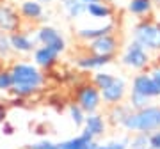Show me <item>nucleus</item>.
<instances>
[{
    "label": "nucleus",
    "instance_id": "nucleus-1",
    "mask_svg": "<svg viewBox=\"0 0 160 149\" xmlns=\"http://www.w3.org/2000/svg\"><path fill=\"white\" fill-rule=\"evenodd\" d=\"M11 74L14 80L11 94L20 99H29L34 94L43 89L46 82V74L43 69H39L34 62H25V60H16L11 64Z\"/></svg>",
    "mask_w": 160,
    "mask_h": 149
},
{
    "label": "nucleus",
    "instance_id": "nucleus-2",
    "mask_svg": "<svg viewBox=\"0 0 160 149\" xmlns=\"http://www.w3.org/2000/svg\"><path fill=\"white\" fill-rule=\"evenodd\" d=\"M128 135L132 133H149L160 130V105H148L146 108L132 110L119 124Z\"/></svg>",
    "mask_w": 160,
    "mask_h": 149
},
{
    "label": "nucleus",
    "instance_id": "nucleus-3",
    "mask_svg": "<svg viewBox=\"0 0 160 149\" xmlns=\"http://www.w3.org/2000/svg\"><path fill=\"white\" fill-rule=\"evenodd\" d=\"M132 39L144 46L151 55L160 53V23L153 20H141L132 30Z\"/></svg>",
    "mask_w": 160,
    "mask_h": 149
},
{
    "label": "nucleus",
    "instance_id": "nucleus-4",
    "mask_svg": "<svg viewBox=\"0 0 160 149\" xmlns=\"http://www.w3.org/2000/svg\"><path fill=\"white\" fill-rule=\"evenodd\" d=\"M151 53L141 46L137 41L132 39L128 45L123 48L121 52V57H119V62L121 66H125L126 69L130 71H137V73H142L146 71L148 68H151Z\"/></svg>",
    "mask_w": 160,
    "mask_h": 149
},
{
    "label": "nucleus",
    "instance_id": "nucleus-5",
    "mask_svg": "<svg viewBox=\"0 0 160 149\" xmlns=\"http://www.w3.org/2000/svg\"><path fill=\"white\" fill-rule=\"evenodd\" d=\"M75 103L78 105L86 114L100 112V108H102V105H103L102 92H100V89H96V87L92 85L91 82H86V84H82V85L77 87Z\"/></svg>",
    "mask_w": 160,
    "mask_h": 149
},
{
    "label": "nucleus",
    "instance_id": "nucleus-6",
    "mask_svg": "<svg viewBox=\"0 0 160 149\" xmlns=\"http://www.w3.org/2000/svg\"><path fill=\"white\" fill-rule=\"evenodd\" d=\"M34 39L39 46H46L59 55H62L66 52V46H68L62 32L52 25H39L34 32Z\"/></svg>",
    "mask_w": 160,
    "mask_h": 149
},
{
    "label": "nucleus",
    "instance_id": "nucleus-7",
    "mask_svg": "<svg viewBox=\"0 0 160 149\" xmlns=\"http://www.w3.org/2000/svg\"><path fill=\"white\" fill-rule=\"evenodd\" d=\"M22 30V16L14 6L9 2L0 4V32L4 34H12Z\"/></svg>",
    "mask_w": 160,
    "mask_h": 149
},
{
    "label": "nucleus",
    "instance_id": "nucleus-8",
    "mask_svg": "<svg viewBox=\"0 0 160 149\" xmlns=\"http://www.w3.org/2000/svg\"><path fill=\"white\" fill-rule=\"evenodd\" d=\"M87 45V52L96 53V55H112L116 57V53L119 52L121 41L116 34H109L103 36V37H98L94 41H89Z\"/></svg>",
    "mask_w": 160,
    "mask_h": 149
},
{
    "label": "nucleus",
    "instance_id": "nucleus-9",
    "mask_svg": "<svg viewBox=\"0 0 160 149\" xmlns=\"http://www.w3.org/2000/svg\"><path fill=\"white\" fill-rule=\"evenodd\" d=\"M126 98H128V87H126L125 78L118 76L107 89L102 91V101L107 107H114V105L123 103Z\"/></svg>",
    "mask_w": 160,
    "mask_h": 149
},
{
    "label": "nucleus",
    "instance_id": "nucleus-10",
    "mask_svg": "<svg viewBox=\"0 0 160 149\" xmlns=\"http://www.w3.org/2000/svg\"><path fill=\"white\" fill-rule=\"evenodd\" d=\"M9 41H11V48L14 55H30L38 48L34 36L25 30H18V32L9 34Z\"/></svg>",
    "mask_w": 160,
    "mask_h": 149
},
{
    "label": "nucleus",
    "instance_id": "nucleus-11",
    "mask_svg": "<svg viewBox=\"0 0 160 149\" xmlns=\"http://www.w3.org/2000/svg\"><path fill=\"white\" fill-rule=\"evenodd\" d=\"M114 57L112 55H96V53H82L75 59V66L80 69V71H100L105 66L112 64Z\"/></svg>",
    "mask_w": 160,
    "mask_h": 149
},
{
    "label": "nucleus",
    "instance_id": "nucleus-12",
    "mask_svg": "<svg viewBox=\"0 0 160 149\" xmlns=\"http://www.w3.org/2000/svg\"><path fill=\"white\" fill-rule=\"evenodd\" d=\"M109 130V121L103 114L100 112H94V114H87L86 121H84V126H82V132L91 135L94 140L100 137H103Z\"/></svg>",
    "mask_w": 160,
    "mask_h": 149
},
{
    "label": "nucleus",
    "instance_id": "nucleus-13",
    "mask_svg": "<svg viewBox=\"0 0 160 149\" xmlns=\"http://www.w3.org/2000/svg\"><path fill=\"white\" fill-rule=\"evenodd\" d=\"M18 12H20V16L22 20L29 23H36V22H41V20H45V6L39 4L38 0H22L20 4H18Z\"/></svg>",
    "mask_w": 160,
    "mask_h": 149
},
{
    "label": "nucleus",
    "instance_id": "nucleus-14",
    "mask_svg": "<svg viewBox=\"0 0 160 149\" xmlns=\"http://www.w3.org/2000/svg\"><path fill=\"white\" fill-rule=\"evenodd\" d=\"M114 29L116 25L114 22H105L103 25H98V27H82L78 29L75 34L78 37L80 41H84V43H89V41H94L98 37H103V36H109V34H114Z\"/></svg>",
    "mask_w": 160,
    "mask_h": 149
},
{
    "label": "nucleus",
    "instance_id": "nucleus-15",
    "mask_svg": "<svg viewBox=\"0 0 160 149\" xmlns=\"http://www.w3.org/2000/svg\"><path fill=\"white\" fill-rule=\"evenodd\" d=\"M59 53H55L53 50H50V48H46V46H39L38 45V48L34 50V53H32V62L38 66L39 69H43V71H48V69L55 68L59 64Z\"/></svg>",
    "mask_w": 160,
    "mask_h": 149
},
{
    "label": "nucleus",
    "instance_id": "nucleus-16",
    "mask_svg": "<svg viewBox=\"0 0 160 149\" xmlns=\"http://www.w3.org/2000/svg\"><path fill=\"white\" fill-rule=\"evenodd\" d=\"M130 92H137V94H142V96H146V98L157 99L153 82H151V78H149L148 71L137 73L133 78H132V89H130Z\"/></svg>",
    "mask_w": 160,
    "mask_h": 149
},
{
    "label": "nucleus",
    "instance_id": "nucleus-17",
    "mask_svg": "<svg viewBox=\"0 0 160 149\" xmlns=\"http://www.w3.org/2000/svg\"><path fill=\"white\" fill-rule=\"evenodd\" d=\"M155 9V0H128L126 2V11L130 12L132 16L146 20L153 14Z\"/></svg>",
    "mask_w": 160,
    "mask_h": 149
},
{
    "label": "nucleus",
    "instance_id": "nucleus-18",
    "mask_svg": "<svg viewBox=\"0 0 160 149\" xmlns=\"http://www.w3.org/2000/svg\"><path fill=\"white\" fill-rule=\"evenodd\" d=\"M114 14V9L109 2L100 0V2H92L87 4V16H91L92 20H102V22H109Z\"/></svg>",
    "mask_w": 160,
    "mask_h": 149
},
{
    "label": "nucleus",
    "instance_id": "nucleus-19",
    "mask_svg": "<svg viewBox=\"0 0 160 149\" xmlns=\"http://www.w3.org/2000/svg\"><path fill=\"white\" fill-rule=\"evenodd\" d=\"M92 142H94V138L91 135L80 132L78 135H75L71 138H66L62 142H59L57 146H59V149H89Z\"/></svg>",
    "mask_w": 160,
    "mask_h": 149
},
{
    "label": "nucleus",
    "instance_id": "nucleus-20",
    "mask_svg": "<svg viewBox=\"0 0 160 149\" xmlns=\"http://www.w3.org/2000/svg\"><path fill=\"white\" fill-rule=\"evenodd\" d=\"M61 7L69 20H78L87 14V6L82 0H61Z\"/></svg>",
    "mask_w": 160,
    "mask_h": 149
},
{
    "label": "nucleus",
    "instance_id": "nucleus-21",
    "mask_svg": "<svg viewBox=\"0 0 160 149\" xmlns=\"http://www.w3.org/2000/svg\"><path fill=\"white\" fill-rule=\"evenodd\" d=\"M132 112L130 105L128 103H119V105H114V107H109V112H107V121H109V124L112 126H119L123 119H125L126 115Z\"/></svg>",
    "mask_w": 160,
    "mask_h": 149
},
{
    "label": "nucleus",
    "instance_id": "nucleus-22",
    "mask_svg": "<svg viewBox=\"0 0 160 149\" xmlns=\"http://www.w3.org/2000/svg\"><path fill=\"white\" fill-rule=\"evenodd\" d=\"M116 78H118V74L110 73V71H103V69H100V71H94V73H92L91 84L96 87V89H100V92H102L103 89H107Z\"/></svg>",
    "mask_w": 160,
    "mask_h": 149
},
{
    "label": "nucleus",
    "instance_id": "nucleus-23",
    "mask_svg": "<svg viewBox=\"0 0 160 149\" xmlns=\"http://www.w3.org/2000/svg\"><path fill=\"white\" fill-rule=\"evenodd\" d=\"M86 115H87V114H86L82 108H80V107L75 103V101L68 105V117H69V121H71V123H73L77 128H82V126H84Z\"/></svg>",
    "mask_w": 160,
    "mask_h": 149
},
{
    "label": "nucleus",
    "instance_id": "nucleus-24",
    "mask_svg": "<svg viewBox=\"0 0 160 149\" xmlns=\"http://www.w3.org/2000/svg\"><path fill=\"white\" fill-rule=\"evenodd\" d=\"M151 98H146L142 94H137V92H128V98H126V103L130 105L132 110H141L146 108L148 105H151Z\"/></svg>",
    "mask_w": 160,
    "mask_h": 149
},
{
    "label": "nucleus",
    "instance_id": "nucleus-25",
    "mask_svg": "<svg viewBox=\"0 0 160 149\" xmlns=\"http://www.w3.org/2000/svg\"><path fill=\"white\" fill-rule=\"evenodd\" d=\"M12 87H14V80L9 68L0 69V94H11Z\"/></svg>",
    "mask_w": 160,
    "mask_h": 149
},
{
    "label": "nucleus",
    "instance_id": "nucleus-26",
    "mask_svg": "<svg viewBox=\"0 0 160 149\" xmlns=\"http://www.w3.org/2000/svg\"><path fill=\"white\" fill-rule=\"evenodd\" d=\"M149 147V138L146 133H132L130 135V149H146Z\"/></svg>",
    "mask_w": 160,
    "mask_h": 149
},
{
    "label": "nucleus",
    "instance_id": "nucleus-27",
    "mask_svg": "<svg viewBox=\"0 0 160 149\" xmlns=\"http://www.w3.org/2000/svg\"><path fill=\"white\" fill-rule=\"evenodd\" d=\"M148 74H149V78H151V82H153L155 94H157V98L160 99V64H153V66L149 68Z\"/></svg>",
    "mask_w": 160,
    "mask_h": 149
},
{
    "label": "nucleus",
    "instance_id": "nucleus-28",
    "mask_svg": "<svg viewBox=\"0 0 160 149\" xmlns=\"http://www.w3.org/2000/svg\"><path fill=\"white\" fill-rule=\"evenodd\" d=\"M34 149H59V146L55 142H52L48 138H43V140H38V142L32 144Z\"/></svg>",
    "mask_w": 160,
    "mask_h": 149
},
{
    "label": "nucleus",
    "instance_id": "nucleus-29",
    "mask_svg": "<svg viewBox=\"0 0 160 149\" xmlns=\"http://www.w3.org/2000/svg\"><path fill=\"white\" fill-rule=\"evenodd\" d=\"M148 138H149V147L151 149H160V130L149 133Z\"/></svg>",
    "mask_w": 160,
    "mask_h": 149
},
{
    "label": "nucleus",
    "instance_id": "nucleus-30",
    "mask_svg": "<svg viewBox=\"0 0 160 149\" xmlns=\"http://www.w3.org/2000/svg\"><path fill=\"white\" fill-rule=\"evenodd\" d=\"M2 133H4V135H12V133H14V126H12L11 123L4 121V123H2Z\"/></svg>",
    "mask_w": 160,
    "mask_h": 149
},
{
    "label": "nucleus",
    "instance_id": "nucleus-31",
    "mask_svg": "<svg viewBox=\"0 0 160 149\" xmlns=\"http://www.w3.org/2000/svg\"><path fill=\"white\" fill-rule=\"evenodd\" d=\"M7 121V107L6 103H0V123Z\"/></svg>",
    "mask_w": 160,
    "mask_h": 149
},
{
    "label": "nucleus",
    "instance_id": "nucleus-32",
    "mask_svg": "<svg viewBox=\"0 0 160 149\" xmlns=\"http://www.w3.org/2000/svg\"><path fill=\"white\" fill-rule=\"evenodd\" d=\"M98 149H114V147H112V144L110 142H103V144L98 142Z\"/></svg>",
    "mask_w": 160,
    "mask_h": 149
},
{
    "label": "nucleus",
    "instance_id": "nucleus-33",
    "mask_svg": "<svg viewBox=\"0 0 160 149\" xmlns=\"http://www.w3.org/2000/svg\"><path fill=\"white\" fill-rule=\"evenodd\" d=\"M38 2H39V4H43V6H48V4H52V2H53V0H38Z\"/></svg>",
    "mask_w": 160,
    "mask_h": 149
},
{
    "label": "nucleus",
    "instance_id": "nucleus-34",
    "mask_svg": "<svg viewBox=\"0 0 160 149\" xmlns=\"http://www.w3.org/2000/svg\"><path fill=\"white\" fill-rule=\"evenodd\" d=\"M82 2L87 6V4H92V2H100V0H82Z\"/></svg>",
    "mask_w": 160,
    "mask_h": 149
},
{
    "label": "nucleus",
    "instance_id": "nucleus-35",
    "mask_svg": "<svg viewBox=\"0 0 160 149\" xmlns=\"http://www.w3.org/2000/svg\"><path fill=\"white\" fill-rule=\"evenodd\" d=\"M89 149H98V142H96V140L91 144V147H89Z\"/></svg>",
    "mask_w": 160,
    "mask_h": 149
},
{
    "label": "nucleus",
    "instance_id": "nucleus-36",
    "mask_svg": "<svg viewBox=\"0 0 160 149\" xmlns=\"http://www.w3.org/2000/svg\"><path fill=\"white\" fill-rule=\"evenodd\" d=\"M22 149H34V147H32V144H30V146H25V147H22Z\"/></svg>",
    "mask_w": 160,
    "mask_h": 149
},
{
    "label": "nucleus",
    "instance_id": "nucleus-37",
    "mask_svg": "<svg viewBox=\"0 0 160 149\" xmlns=\"http://www.w3.org/2000/svg\"><path fill=\"white\" fill-rule=\"evenodd\" d=\"M4 2H9V0H0V4H4Z\"/></svg>",
    "mask_w": 160,
    "mask_h": 149
},
{
    "label": "nucleus",
    "instance_id": "nucleus-38",
    "mask_svg": "<svg viewBox=\"0 0 160 149\" xmlns=\"http://www.w3.org/2000/svg\"><path fill=\"white\" fill-rule=\"evenodd\" d=\"M0 69H2V59H0Z\"/></svg>",
    "mask_w": 160,
    "mask_h": 149
},
{
    "label": "nucleus",
    "instance_id": "nucleus-39",
    "mask_svg": "<svg viewBox=\"0 0 160 149\" xmlns=\"http://www.w3.org/2000/svg\"><path fill=\"white\" fill-rule=\"evenodd\" d=\"M155 4H160V0H155Z\"/></svg>",
    "mask_w": 160,
    "mask_h": 149
},
{
    "label": "nucleus",
    "instance_id": "nucleus-40",
    "mask_svg": "<svg viewBox=\"0 0 160 149\" xmlns=\"http://www.w3.org/2000/svg\"><path fill=\"white\" fill-rule=\"evenodd\" d=\"M146 149H151V147H146Z\"/></svg>",
    "mask_w": 160,
    "mask_h": 149
},
{
    "label": "nucleus",
    "instance_id": "nucleus-41",
    "mask_svg": "<svg viewBox=\"0 0 160 149\" xmlns=\"http://www.w3.org/2000/svg\"><path fill=\"white\" fill-rule=\"evenodd\" d=\"M0 36H2V32H0Z\"/></svg>",
    "mask_w": 160,
    "mask_h": 149
}]
</instances>
